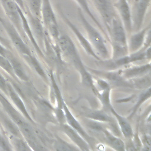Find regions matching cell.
<instances>
[{"label": "cell", "mask_w": 151, "mask_h": 151, "mask_svg": "<svg viewBox=\"0 0 151 151\" xmlns=\"http://www.w3.org/2000/svg\"><path fill=\"white\" fill-rule=\"evenodd\" d=\"M78 15L79 19L85 29L88 41L93 47L99 52L100 55L104 58H107L109 56V51L106 47V42L101 34L95 28L86 18L83 12L80 9H78Z\"/></svg>", "instance_id": "1"}, {"label": "cell", "mask_w": 151, "mask_h": 151, "mask_svg": "<svg viewBox=\"0 0 151 151\" xmlns=\"http://www.w3.org/2000/svg\"><path fill=\"white\" fill-rule=\"evenodd\" d=\"M41 21L49 37L57 42L60 34L50 0H41Z\"/></svg>", "instance_id": "2"}, {"label": "cell", "mask_w": 151, "mask_h": 151, "mask_svg": "<svg viewBox=\"0 0 151 151\" xmlns=\"http://www.w3.org/2000/svg\"><path fill=\"white\" fill-rule=\"evenodd\" d=\"M0 23L4 27L11 42L18 51L22 54V55H31L32 53L30 49L24 42L23 38L14 25L8 19L6 20L5 18L1 16Z\"/></svg>", "instance_id": "3"}, {"label": "cell", "mask_w": 151, "mask_h": 151, "mask_svg": "<svg viewBox=\"0 0 151 151\" xmlns=\"http://www.w3.org/2000/svg\"><path fill=\"white\" fill-rule=\"evenodd\" d=\"M0 103L4 108V111L18 126L20 132L31 126L30 124L27 122V119L18 109L14 107L11 102L6 99L5 94L2 93L1 91H0Z\"/></svg>", "instance_id": "4"}, {"label": "cell", "mask_w": 151, "mask_h": 151, "mask_svg": "<svg viewBox=\"0 0 151 151\" xmlns=\"http://www.w3.org/2000/svg\"><path fill=\"white\" fill-rule=\"evenodd\" d=\"M0 2L8 20L16 28L21 37L23 38L25 37L17 4L13 0H0Z\"/></svg>", "instance_id": "5"}, {"label": "cell", "mask_w": 151, "mask_h": 151, "mask_svg": "<svg viewBox=\"0 0 151 151\" xmlns=\"http://www.w3.org/2000/svg\"><path fill=\"white\" fill-rule=\"evenodd\" d=\"M108 34L111 43L127 46L126 31L120 18L117 15L111 22Z\"/></svg>", "instance_id": "6"}, {"label": "cell", "mask_w": 151, "mask_h": 151, "mask_svg": "<svg viewBox=\"0 0 151 151\" xmlns=\"http://www.w3.org/2000/svg\"><path fill=\"white\" fill-rule=\"evenodd\" d=\"M95 8L99 13L104 25L109 31L113 18L116 15L114 6L111 0H91Z\"/></svg>", "instance_id": "7"}, {"label": "cell", "mask_w": 151, "mask_h": 151, "mask_svg": "<svg viewBox=\"0 0 151 151\" xmlns=\"http://www.w3.org/2000/svg\"><path fill=\"white\" fill-rule=\"evenodd\" d=\"M150 1L151 0H139L135 2L132 12V30L137 31L141 29Z\"/></svg>", "instance_id": "8"}, {"label": "cell", "mask_w": 151, "mask_h": 151, "mask_svg": "<svg viewBox=\"0 0 151 151\" xmlns=\"http://www.w3.org/2000/svg\"><path fill=\"white\" fill-rule=\"evenodd\" d=\"M60 11V15L61 17L62 18L63 20L64 21V22L68 25V27L71 29L73 32L74 34V35L76 36L79 43L81 44V47L83 48V49L86 51V52L90 55L92 56L94 58H96L97 60H100V58L96 54L95 52L92 45H91L89 41L81 34V32L79 31V29L77 28V27L70 21V20L61 11Z\"/></svg>", "instance_id": "9"}, {"label": "cell", "mask_w": 151, "mask_h": 151, "mask_svg": "<svg viewBox=\"0 0 151 151\" xmlns=\"http://www.w3.org/2000/svg\"><path fill=\"white\" fill-rule=\"evenodd\" d=\"M118 11L119 18L128 34H130L132 30V11L127 0H117L113 4Z\"/></svg>", "instance_id": "10"}, {"label": "cell", "mask_w": 151, "mask_h": 151, "mask_svg": "<svg viewBox=\"0 0 151 151\" xmlns=\"http://www.w3.org/2000/svg\"><path fill=\"white\" fill-rule=\"evenodd\" d=\"M57 44L59 51L71 61L80 57L74 43L67 35H60Z\"/></svg>", "instance_id": "11"}, {"label": "cell", "mask_w": 151, "mask_h": 151, "mask_svg": "<svg viewBox=\"0 0 151 151\" xmlns=\"http://www.w3.org/2000/svg\"><path fill=\"white\" fill-rule=\"evenodd\" d=\"M150 25L149 24L133 34L127 42L128 51L132 53L141 49L145 44L147 35L150 34Z\"/></svg>", "instance_id": "12"}, {"label": "cell", "mask_w": 151, "mask_h": 151, "mask_svg": "<svg viewBox=\"0 0 151 151\" xmlns=\"http://www.w3.org/2000/svg\"><path fill=\"white\" fill-rule=\"evenodd\" d=\"M63 109L65 116V122H67L66 123L71 126L76 131H77L87 142V143L90 145H91L93 140L92 137L85 131V130L83 128L80 123L72 114L71 112L68 109L64 100L63 101Z\"/></svg>", "instance_id": "13"}, {"label": "cell", "mask_w": 151, "mask_h": 151, "mask_svg": "<svg viewBox=\"0 0 151 151\" xmlns=\"http://www.w3.org/2000/svg\"><path fill=\"white\" fill-rule=\"evenodd\" d=\"M61 130L77 146L79 150H90V145L74 129L67 123L61 124Z\"/></svg>", "instance_id": "14"}, {"label": "cell", "mask_w": 151, "mask_h": 151, "mask_svg": "<svg viewBox=\"0 0 151 151\" xmlns=\"http://www.w3.org/2000/svg\"><path fill=\"white\" fill-rule=\"evenodd\" d=\"M7 91H8V96L9 97L10 99L12 101L13 104L15 105L16 108H17L18 110L22 114V116L29 122L32 123H34V120L30 116L28 113L27 108L20 97L19 94L17 93V91L15 90V88L12 87V86L8 81L7 86Z\"/></svg>", "instance_id": "15"}, {"label": "cell", "mask_w": 151, "mask_h": 151, "mask_svg": "<svg viewBox=\"0 0 151 151\" xmlns=\"http://www.w3.org/2000/svg\"><path fill=\"white\" fill-rule=\"evenodd\" d=\"M0 127L1 130H4L7 135L23 137L18 126L5 111L1 110H0Z\"/></svg>", "instance_id": "16"}, {"label": "cell", "mask_w": 151, "mask_h": 151, "mask_svg": "<svg viewBox=\"0 0 151 151\" xmlns=\"http://www.w3.org/2000/svg\"><path fill=\"white\" fill-rule=\"evenodd\" d=\"M5 57L8 60V61L11 63L14 74L17 79H19L20 80L24 82L28 81V77L26 74L21 63L15 57V55L12 53V52L9 50H8V51H7Z\"/></svg>", "instance_id": "17"}, {"label": "cell", "mask_w": 151, "mask_h": 151, "mask_svg": "<svg viewBox=\"0 0 151 151\" xmlns=\"http://www.w3.org/2000/svg\"><path fill=\"white\" fill-rule=\"evenodd\" d=\"M109 110L116 118L121 133L124 136V137L126 139L132 138L133 136V132L130 124L127 120V119L122 116L119 113H117L114 109L112 105L110 106Z\"/></svg>", "instance_id": "18"}, {"label": "cell", "mask_w": 151, "mask_h": 151, "mask_svg": "<svg viewBox=\"0 0 151 151\" xmlns=\"http://www.w3.org/2000/svg\"><path fill=\"white\" fill-rule=\"evenodd\" d=\"M150 70V64H146L139 66H134L125 70L119 71L122 78H132L137 77H141L145 74H147Z\"/></svg>", "instance_id": "19"}, {"label": "cell", "mask_w": 151, "mask_h": 151, "mask_svg": "<svg viewBox=\"0 0 151 151\" xmlns=\"http://www.w3.org/2000/svg\"><path fill=\"white\" fill-rule=\"evenodd\" d=\"M18 11L21 17V22H22V29L23 31L26 35V37L29 40V41H31V42L32 43V44L33 45V46L34 47L35 49L37 50V52H38L40 55H43V54L41 51V50H40L38 43L37 42V41L35 40V38L34 37V35L31 30V28L29 26V22L28 21V19L27 18L25 14L23 12V11L21 9V8L18 6Z\"/></svg>", "instance_id": "20"}, {"label": "cell", "mask_w": 151, "mask_h": 151, "mask_svg": "<svg viewBox=\"0 0 151 151\" xmlns=\"http://www.w3.org/2000/svg\"><path fill=\"white\" fill-rule=\"evenodd\" d=\"M104 135L105 141L106 143L115 150H125V145L123 141L118 136H115L107 128H103L101 131Z\"/></svg>", "instance_id": "21"}, {"label": "cell", "mask_w": 151, "mask_h": 151, "mask_svg": "<svg viewBox=\"0 0 151 151\" xmlns=\"http://www.w3.org/2000/svg\"><path fill=\"white\" fill-rule=\"evenodd\" d=\"M86 117L87 118L97 121L101 123H107L111 127H115V123L113 119L109 115H108L103 110H90L86 114Z\"/></svg>", "instance_id": "22"}, {"label": "cell", "mask_w": 151, "mask_h": 151, "mask_svg": "<svg viewBox=\"0 0 151 151\" xmlns=\"http://www.w3.org/2000/svg\"><path fill=\"white\" fill-rule=\"evenodd\" d=\"M74 1L78 5V6L80 7V9L83 12H85L92 19V21L96 24V25L97 26V27L103 32V34H104V35L106 37V38L110 41V38H109V35H107V33H106L105 30L103 28V27H102V25H101L100 22L97 20V19L95 17V16L93 14V12H91L90 8L89 7L87 0H74Z\"/></svg>", "instance_id": "23"}, {"label": "cell", "mask_w": 151, "mask_h": 151, "mask_svg": "<svg viewBox=\"0 0 151 151\" xmlns=\"http://www.w3.org/2000/svg\"><path fill=\"white\" fill-rule=\"evenodd\" d=\"M6 136L12 147H13L15 150L19 151L32 150L28 143L23 137H18L7 134Z\"/></svg>", "instance_id": "24"}, {"label": "cell", "mask_w": 151, "mask_h": 151, "mask_svg": "<svg viewBox=\"0 0 151 151\" xmlns=\"http://www.w3.org/2000/svg\"><path fill=\"white\" fill-rule=\"evenodd\" d=\"M26 9L34 17L41 19V0H24Z\"/></svg>", "instance_id": "25"}, {"label": "cell", "mask_w": 151, "mask_h": 151, "mask_svg": "<svg viewBox=\"0 0 151 151\" xmlns=\"http://www.w3.org/2000/svg\"><path fill=\"white\" fill-rule=\"evenodd\" d=\"M24 60L27 62V63L43 78L45 79L46 76L45 74L41 67L39 62L37 60V58L32 55V54L29 55H22Z\"/></svg>", "instance_id": "26"}, {"label": "cell", "mask_w": 151, "mask_h": 151, "mask_svg": "<svg viewBox=\"0 0 151 151\" xmlns=\"http://www.w3.org/2000/svg\"><path fill=\"white\" fill-rule=\"evenodd\" d=\"M150 90H151L150 87H149L148 88H146V89L142 93H141V94L139 95V96L138 97V100H137L136 104L134 105V106L133 107V108L132 109L131 113L130 114L129 116L128 117V119H131L135 114L136 111L140 107V106L142 104V103H143L145 101H146L147 99H149L150 97V94H151Z\"/></svg>", "instance_id": "27"}, {"label": "cell", "mask_w": 151, "mask_h": 151, "mask_svg": "<svg viewBox=\"0 0 151 151\" xmlns=\"http://www.w3.org/2000/svg\"><path fill=\"white\" fill-rule=\"evenodd\" d=\"M110 88L106 89L102 91H97L95 93V94L99 99L102 105L108 110L110 109V107L111 106L110 99Z\"/></svg>", "instance_id": "28"}, {"label": "cell", "mask_w": 151, "mask_h": 151, "mask_svg": "<svg viewBox=\"0 0 151 151\" xmlns=\"http://www.w3.org/2000/svg\"><path fill=\"white\" fill-rule=\"evenodd\" d=\"M0 67L3 69L9 76L12 77L14 79L17 80V78L16 77L12 65L8 60L2 55H0Z\"/></svg>", "instance_id": "29"}, {"label": "cell", "mask_w": 151, "mask_h": 151, "mask_svg": "<svg viewBox=\"0 0 151 151\" xmlns=\"http://www.w3.org/2000/svg\"><path fill=\"white\" fill-rule=\"evenodd\" d=\"M54 147L56 150H79L78 147H76L70 145L66 142L64 141L63 139L58 137L57 141L55 142Z\"/></svg>", "instance_id": "30"}, {"label": "cell", "mask_w": 151, "mask_h": 151, "mask_svg": "<svg viewBox=\"0 0 151 151\" xmlns=\"http://www.w3.org/2000/svg\"><path fill=\"white\" fill-rule=\"evenodd\" d=\"M12 149L8 139L2 134L0 129V150H12Z\"/></svg>", "instance_id": "31"}, {"label": "cell", "mask_w": 151, "mask_h": 151, "mask_svg": "<svg viewBox=\"0 0 151 151\" xmlns=\"http://www.w3.org/2000/svg\"><path fill=\"white\" fill-rule=\"evenodd\" d=\"M8 80L6 79L1 73H0V91L2 92L5 95L8 96L7 91V86H8Z\"/></svg>", "instance_id": "32"}, {"label": "cell", "mask_w": 151, "mask_h": 151, "mask_svg": "<svg viewBox=\"0 0 151 151\" xmlns=\"http://www.w3.org/2000/svg\"><path fill=\"white\" fill-rule=\"evenodd\" d=\"M17 5L21 8V9L23 11V12L25 14L26 12V6L24 0H13Z\"/></svg>", "instance_id": "33"}, {"label": "cell", "mask_w": 151, "mask_h": 151, "mask_svg": "<svg viewBox=\"0 0 151 151\" xmlns=\"http://www.w3.org/2000/svg\"><path fill=\"white\" fill-rule=\"evenodd\" d=\"M0 42L1 44H2L5 47H6L8 49H11V44L10 42L8 40H7L6 39H5L4 37L1 36L0 35Z\"/></svg>", "instance_id": "34"}, {"label": "cell", "mask_w": 151, "mask_h": 151, "mask_svg": "<svg viewBox=\"0 0 151 151\" xmlns=\"http://www.w3.org/2000/svg\"><path fill=\"white\" fill-rule=\"evenodd\" d=\"M8 50H9V49L5 47L2 44H1L0 42V55H1L5 57L7 51H8Z\"/></svg>", "instance_id": "35"}, {"label": "cell", "mask_w": 151, "mask_h": 151, "mask_svg": "<svg viewBox=\"0 0 151 151\" xmlns=\"http://www.w3.org/2000/svg\"><path fill=\"white\" fill-rule=\"evenodd\" d=\"M139 0H134V2H137V1H138Z\"/></svg>", "instance_id": "36"}]
</instances>
